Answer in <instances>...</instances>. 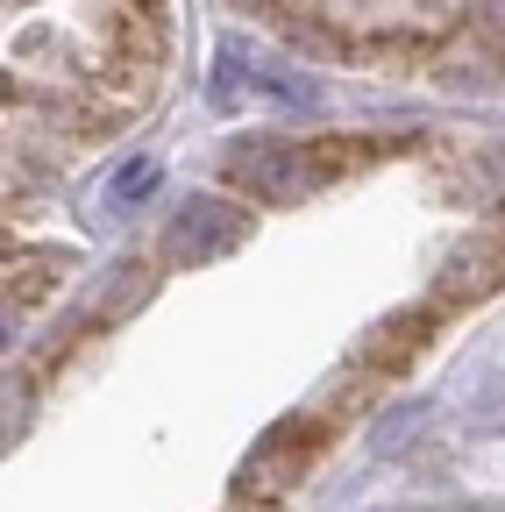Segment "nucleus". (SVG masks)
Wrapping results in <instances>:
<instances>
[{"label":"nucleus","mask_w":505,"mask_h":512,"mask_svg":"<svg viewBox=\"0 0 505 512\" xmlns=\"http://www.w3.org/2000/svg\"><path fill=\"white\" fill-rule=\"evenodd\" d=\"M271 15H292L306 36H363V43H441L456 29H477L484 0H257Z\"/></svg>","instance_id":"obj_2"},{"label":"nucleus","mask_w":505,"mask_h":512,"mask_svg":"<svg viewBox=\"0 0 505 512\" xmlns=\"http://www.w3.org/2000/svg\"><path fill=\"white\" fill-rule=\"evenodd\" d=\"M171 57V0H0V235L129 128Z\"/></svg>","instance_id":"obj_1"}]
</instances>
